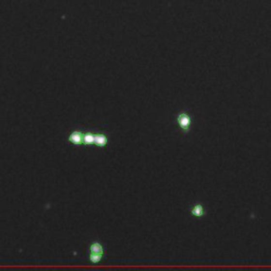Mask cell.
<instances>
[{
  "label": "cell",
  "mask_w": 271,
  "mask_h": 271,
  "mask_svg": "<svg viewBox=\"0 0 271 271\" xmlns=\"http://www.w3.org/2000/svg\"><path fill=\"white\" fill-rule=\"evenodd\" d=\"M68 141L73 144H95L98 146H106L108 138L105 135H84L80 132H73L68 137Z\"/></svg>",
  "instance_id": "obj_1"
},
{
  "label": "cell",
  "mask_w": 271,
  "mask_h": 271,
  "mask_svg": "<svg viewBox=\"0 0 271 271\" xmlns=\"http://www.w3.org/2000/svg\"><path fill=\"white\" fill-rule=\"evenodd\" d=\"M89 259L92 263H99L102 261V258L104 256V246L99 241H94L89 247Z\"/></svg>",
  "instance_id": "obj_4"
},
{
  "label": "cell",
  "mask_w": 271,
  "mask_h": 271,
  "mask_svg": "<svg viewBox=\"0 0 271 271\" xmlns=\"http://www.w3.org/2000/svg\"><path fill=\"white\" fill-rule=\"evenodd\" d=\"M188 213L191 217L201 219L207 217L209 210L205 203L201 201H194L189 205L188 207Z\"/></svg>",
  "instance_id": "obj_3"
},
{
  "label": "cell",
  "mask_w": 271,
  "mask_h": 271,
  "mask_svg": "<svg viewBox=\"0 0 271 271\" xmlns=\"http://www.w3.org/2000/svg\"><path fill=\"white\" fill-rule=\"evenodd\" d=\"M175 125L177 126L179 133L182 136H188L194 125V115L190 109H180L175 116Z\"/></svg>",
  "instance_id": "obj_2"
}]
</instances>
